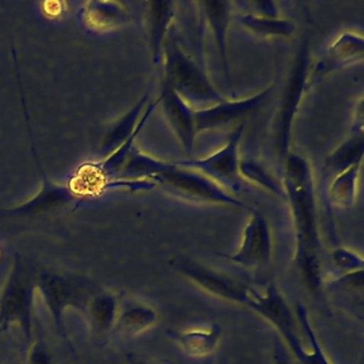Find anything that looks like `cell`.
<instances>
[{
  "instance_id": "cell-1",
  "label": "cell",
  "mask_w": 364,
  "mask_h": 364,
  "mask_svg": "<svg viewBox=\"0 0 364 364\" xmlns=\"http://www.w3.org/2000/svg\"><path fill=\"white\" fill-rule=\"evenodd\" d=\"M285 197L289 200L295 235L294 263L312 293L323 287V246L317 220L314 183L310 164L289 153L284 161Z\"/></svg>"
},
{
  "instance_id": "cell-2",
  "label": "cell",
  "mask_w": 364,
  "mask_h": 364,
  "mask_svg": "<svg viewBox=\"0 0 364 364\" xmlns=\"http://www.w3.org/2000/svg\"><path fill=\"white\" fill-rule=\"evenodd\" d=\"M163 58L165 59V82L189 106L210 107L225 101V97L213 85L203 68L178 44L174 28L166 40Z\"/></svg>"
},
{
  "instance_id": "cell-3",
  "label": "cell",
  "mask_w": 364,
  "mask_h": 364,
  "mask_svg": "<svg viewBox=\"0 0 364 364\" xmlns=\"http://www.w3.org/2000/svg\"><path fill=\"white\" fill-rule=\"evenodd\" d=\"M152 178L168 193L188 201L221 204L251 210L246 204L223 191L199 172L176 166L173 161H166L161 171Z\"/></svg>"
},
{
  "instance_id": "cell-4",
  "label": "cell",
  "mask_w": 364,
  "mask_h": 364,
  "mask_svg": "<svg viewBox=\"0 0 364 364\" xmlns=\"http://www.w3.org/2000/svg\"><path fill=\"white\" fill-rule=\"evenodd\" d=\"M244 129V124L236 127L223 148L204 159H181L174 161L173 164L199 172L227 193H240L242 191V178L240 173L238 148Z\"/></svg>"
},
{
  "instance_id": "cell-5",
  "label": "cell",
  "mask_w": 364,
  "mask_h": 364,
  "mask_svg": "<svg viewBox=\"0 0 364 364\" xmlns=\"http://www.w3.org/2000/svg\"><path fill=\"white\" fill-rule=\"evenodd\" d=\"M309 50L308 44H304L298 54L289 76V84L283 93L277 121V148L282 161L289 154V144L291 139V125L297 112L302 95L306 92V76H308Z\"/></svg>"
},
{
  "instance_id": "cell-6",
  "label": "cell",
  "mask_w": 364,
  "mask_h": 364,
  "mask_svg": "<svg viewBox=\"0 0 364 364\" xmlns=\"http://www.w3.org/2000/svg\"><path fill=\"white\" fill-rule=\"evenodd\" d=\"M272 230L267 219L259 210H251L240 246L233 255H230V259L242 267L259 269L272 263Z\"/></svg>"
},
{
  "instance_id": "cell-7",
  "label": "cell",
  "mask_w": 364,
  "mask_h": 364,
  "mask_svg": "<svg viewBox=\"0 0 364 364\" xmlns=\"http://www.w3.org/2000/svg\"><path fill=\"white\" fill-rule=\"evenodd\" d=\"M363 37L351 31L341 33L319 60L309 68L306 91L329 74L340 71L363 60Z\"/></svg>"
},
{
  "instance_id": "cell-8",
  "label": "cell",
  "mask_w": 364,
  "mask_h": 364,
  "mask_svg": "<svg viewBox=\"0 0 364 364\" xmlns=\"http://www.w3.org/2000/svg\"><path fill=\"white\" fill-rule=\"evenodd\" d=\"M274 89V84L255 95L245 99H225L220 103L215 104L203 109L195 110V124L197 134L210 129H221L225 125L231 124L237 120L247 118L259 109L269 97Z\"/></svg>"
},
{
  "instance_id": "cell-9",
  "label": "cell",
  "mask_w": 364,
  "mask_h": 364,
  "mask_svg": "<svg viewBox=\"0 0 364 364\" xmlns=\"http://www.w3.org/2000/svg\"><path fill=\"white\" fill-rule=\"evenodd\" d=\"M161 102L169 127L173 131L174 135L178 137L185 152L191 154L193 152L196 135H197L195 110L166 82L164 85Z\"/></svg>"
},
{
  "instance_id": "cell-10",
  "label": "cell",
  "mask_w": 364,
  "mask_h": 364,
  "mask_svg": "<svg viewBox=\"0 0 364 364\" xmlns=\"http://www.w3.org/2000/svg\"><path fill=\"white\" fill-rule=\"evenodd\" d=\"M199 12L208 25L218 52L227 82H230L229 63H228V29L231 18V4L225 1H202Z\"/></svg>"
},
{
  "instance_id": "cell-11",
  "label": "cell",
  "mask_w": 364,
  "mask_h": 364,
  "mask_svg": "<svg viewBox=\"0 0 364 364\" xmlns=\"http://www.w3.org/2000/svg\"><path fill=\"white\" fill-rule=\"evenodd\" d=\"M168 334L187 355L204 358L212 355L218 347L221 328L217 325H210L208 327L170 330Z\"/></svg>"
},
{
  "instance_id": "cell-12",
  "label": "cell",
  "mask_w": 364,
  "mask_h": 364,
  "mask_svg": "<svg viewBox=\"0 0 364 364\" xmlns=\"http://www.w3.org/2000/svg\"><path fill=\"white\" fill-rule=\"evenodd\" d=\"M361 166L362 161H357L323 181L325 201L329 208H348L353 205L357 198Z\"/></svg>"
},
{
  "instance_id": "cell-13",
  "label": "cell",
  "mask_w": 364,
  "mask_h": 364,
  "mask_svg": "<svg viewBox=\"0 0 364 364\" xmlns=\"http://www.w3.org/2000/svg\"><path fill=\"white\" fill-rule=\"evenodd\" d=\"M325 287L338 306L355 312L357 316L358 306L363 310V270L342 274Z\"/></svg>"
},
{
  "instance_id": "cell-14",
  "label": "cell",
  "mask_w": 364,
  "mask_h": 364,
  "mask_svg": "<svg viewBox=\"0 0 364 364\" xmlns=\"http://www.w3.org/2000/svg\"><path fill=\"white\" fill-rule=\"evenodd\" d=\"M238 21L247 31L261 38H289L296 31L295 24L285 18L248 14L238 16Z\"/></svg>"
},
{
  "instance_id": "cell-15",
  "label": "cell",
  "mask_w": 364,
  "mask_h": 364,
  "mask_svg": "<svg viewBox=\"0 0 364 364\" xmlns=\"http://www.w3.org/2000/svg\"><path fill=\"white\" fill-rule=\"evenodd\" d=\"M176 10L174 3L172 1H164V3L153 4L151 10V21H152V42L154 57L156 61L163 58L164 46L169 36L170 31L173 28V22Z\"/></svg>"
},
{
  "instance_id": "cell-16",
  "label": "cell",
  "mask_w": 364,
  "mask_h": 364,
  "mask_svg": "<svg viewBox=\"0 0 364 364\" xmlns=\"http://www.w3.org/2000/svg\"><path fill=\"white\" fill-rule=\"evenodd\" d=\"M240 173L242 180L247 178L263 188L267 189L270 193L285 198L283 187H281L279 183L272 178V174L268 173V171H266L263 166L259 164L255 163V161H240Z\"/></svg>"
},
{
  "instance_id": "cell-17",
  "label": "cell",
  "mask_w": 364,
  "mask_h": 364,
  "mask_svg": "<svg viewBox=\"0 0 364 364\" xmlns=\"http://www.w3.org/2000/svg\"><path fill=\"white\" fill-rule=\"evenodd\" d=\"M331 261L342 274L363 270L364 268L363 257L355 251L344 247H338L332 251Z\"/></svg>"
},
{
  "instance_id": "cell-18",
  "label": "cell",
  "mask_w": 364,
  "mask_h": 364,
  "mask_svg": "<svg viewBox=\"0 0 364 364\" xmlns=\"http://www.w3.org/2000/svg\"><path fill=\"white\" fill-rule=\"evenodd\" d=\"M272 364H294L293 358L282 341L276 338L272 350Z\"/></svg>"
},
{
  "instance_id": "cell-19",
  "label": "cell",
  "mask_w": 364,
  "mask_h": 364,
  "mask_svg": "<svg viewBox=\"0 0 364 364\" xmlns=\"http://www.w3.org/2000/svg\"><path fill=\"white\" fill-rule=\"evenodd\" d=\"M250 5L255 8V14H253L269 16V18H279L276 4L272 3V1H255V3H250Z\"/></svg>"
}]
</instances>
